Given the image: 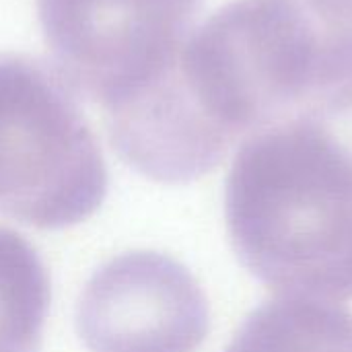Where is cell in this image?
<instances>
[{"instance_id":"4","label":"cell","mask_w":352,"mask_h":352,"mask_svg":"<svg viewBox=\"0 0 352 352\" xmlns=\"http://www.w3.org/2000/svg\"><path fill=\"white\" fill-rule=\"evenodd\" d=\"M76 330L89 352H198L210 330L208 299L177 260L126 252L87 283Z\"/></svg>"},{"instance_id":"5","label":"cell","mask_w":352,"mask_h":352,"mask_svg":"<svg viewBox=\"0 0 352 352\" xmlns=\"http://www.w3.org/2000/svg\"><path fill=\"white\" fill-rule=\"evenodd\" d=\"M223 352H352V314L336 301L276 297L243 322Z\"/></svg>"},{"instance_id":"1","label":"cell","mask_w":352,"mask_h":352,"mask_svg":"<svg viewBox=\"0 0 352 352\" xmlns=\"http://www.w3.org/2000/svg\"><path fill=\"white\" fill-rule=\"evenodd\" d=\"M229 237L278 297H352V87L243 138L227 179Z\"/></svg>"},{"instance_id":"3","label":"cell","mask_w":352,"mask_h":352,"mask_svg":"<svg viewBox=\"0 0 352 352\" xmlns=\"http://www.w3.org/2000/svg\"><path fill=\"white\" fill-rule=\"evenodd\" d=\"M202 0H37L56 72L105 111L177 60Z\"/></svg>"},{"instance_id":"2","label":"cell","mask_w":352,"mask_h":352,"mask_svg":"<svg viewBox=\"0 0 352 352\" xmlns=\"http://www.w3.org/2000/svg\"><path fill=\"white\" fill-rule=\"evenodd\" d=\"M107 167L74 91L23 54H0V214L37 229L93 217Z\"/></svg>"},{"instance_id":"6","label":"cell","mask_w":352,"mask_h":352,"mask_svg":"<svg viewBox=\"0 0 352 352\" xmlns=\"http://www.w3.org/2000/svg\"><path fill=\"white\" fill-rule=\"evenodd\" d=\"M50 299V276L35 248L0 227V352H39Z\"/></svg>"}]
</instances>
